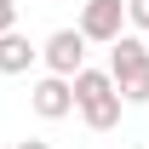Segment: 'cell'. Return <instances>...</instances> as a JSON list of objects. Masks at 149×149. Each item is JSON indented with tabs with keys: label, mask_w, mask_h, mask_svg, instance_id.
I'll use <instances>...</instances> for the list:
<instances>
[{
	"label": "cell",
	"mask_w": 149,
	"mask_h": 149,
	"mask_svg": "<svg viewBox=\"0 0 149 149\" xmlns=\"http://www.w3.org/2000/svg\"><path fill=\"white\" fill-rule=\"evenodd\" d=\"M120 86H115L109 69H80L74 74V109H80V120L92 132H115L120 126Z\"/></svg>",
	"instance_id": "obj_1"
},
{
	"label": "cell",
	"mask_w": 149,
	"mask_h": 149,
	"mask_svg": "<svg viewBox=\"0 0 149 149\" xmlns=\"http://www.w3.org/2000/svg\"><path fill=\"white\" fill-rule=\"evenodd\" d=\"M40 57H46V69H52V74L74 80V74L86 69V35H80V29H52L46 46H40Z\"/></svg>",
	"instance_id": "obj_2"
},
{
	"label": "cell",
	"mask_w": 149,
	"mask_h": 149,
	"mask_svg": "<svg viewBox=\"0 0 149 149\" xmlns=\"http://www.w3.org/2000/svg\"><path fill=\"white\" fill-rule=\"evenodd\" d=\"M120 23H126V0H80V35L86 40H103V46H115L120 40Z\"/></svg>",
	"instance_id": "obj_3"
},
{
	"label": "cell",
	"mask_w": 149,
	"mask_h": 149,
	"mask_svg": "<svg viewBox=\"0 0 149 149\" xmlns=\"http://www.w3.org/2000/svg\"><path fill=\"white\" fill-rule=\"evenodd\" d=\"M29 109H35L40 120H63V115L74 109V80H63V74L35 80V86H29Z\"/></svg>",
	"instance_id": "obj_4"
},
{
	"label": "cell",
	"mask_w": 149,
	"mask_h": 149,
	"mask_svg": "<svg viewBox=\"0 0 149 149\" xmlns=\"http://www.w3.org/2000/svg\"><path fill=\"white\" fill-rule=\"evenodd\" d=\"M143 63H149V46H143L138 35H120V40L109 46V74H115V80H126V74L143 69Z\"/></svg>",
	"instance_id": "obj_5"
},
{
	"label": "cell",
	"mask_w": 149,
	"mask_h": 149,
	"mask_svg": "<svg viewBox=\"0 0 149 149\" xmlns=\"http://www.w3.org/2000/svg\"><path fill=\"white\" fill-rule=\"evenodd\" d=\"M40 46H29V35H17V29H6L0 35V74H23L29 63H35Z\"/></svg>",
	"instance_id": "obj_6"
},
{
	"label": "cell",
	"mask_w": 149,
	"mask_h": 149,
	"mask_svg": "<svg viewBox=\"0 0 149 149\" xmlns=\"http://www.w3.org/2000/svg\"><path fill=\"white\" fill-rule=\"evenodd\" d=\"M115 86H120L126 103H149V63H143V69H132L126 80H115Z\"/></svg>",
	"instance_id": "obj_7"
},
{
	"label": "cell",
	"mask_w": 149,
	"mask_h": 149,
	"mask_svg": "<svg viewBox=\"0 0 149 149\" xmlns=\"http://www.w3.org/2000/svg\"><path fill=\"white\" fill-rule=\"evenodd\" d=\"M126 23L132 29H149V0H126Z\"/></svg>",
	"instance_id": "obj_8"
},
{
	"label": "cell",
	"mask_w": 149,
	"mask_h": 149,
	"mask_svg": "<svg viewBox=\"0 0 149 149\" xmlns=\"http://www.w3.org/2000/svg\"><path fill=\"white\" fill-rule=\"evenodd\" d=\"M17 29V0H0V35Z\"/></svg>",
	"instance_id": "obj_9"
},
{
	"label": "cell",
	"mask_w": 149,
	"mask_h": 149,
	"mask_svg": "<svg viewBox=\"0 0 149 149\" xmlns=\"http://www.w3.org/2000/svg\"><path fill=\"white\" fill-rule=\"evenodd\" d=\"M17 149H52L46 138H17Z\"/></svg>",
	"instance_id": "obj_10"
}]
</instances>
